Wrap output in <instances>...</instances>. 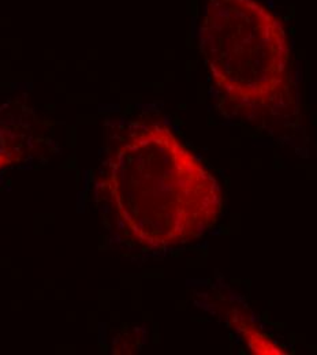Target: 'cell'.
Here are the masks:
<instances>
[{
  "instance_id": "6da1fadb",
  "label": "cell",
  "mask_w": 317,
  "mask_h": 355,
  "mask_svg": "<svg viewBox=\"0 0 317 355\" xmlns=\"http://www.w3.org/2000/svg\"><path fill=\"white\" fill-rule=\"evenodd\" d=\"M98 197L112 230L141 248H169L204 234L221 211L211 173L169 126L132 123L111 142Z\"/></svg>"
},
{
  "instance_id": "7a4b0ae2",
  "label": "cell",
  "mask_w": 317,
  "mask_h": 355,
  "mask_svg": "<svg viewBox=\"0 0 317 355\" xmlns=\"http://www.w3.org/2000/svg\"><path fill=\"white\" fill-rule=\"evenodd\" d=\"M200 48L228 108L248 121L282 118L293 103L283 21L262 0H207Z\"/></svg>"
},
{
  "instance_id": "3957f363",
  "label": "cell",
  "mask_w": 317,
  "mask_h": 355,
  "mask_svg": "<svg viewBox=\"0 0 317 355\" xmlns=\"http://www.w3.org/2000/svg\"><path fill=\"white\" fill-rule=\"evenodd\" d=\"M21 146L22 142L19 134L10 132L7 128L0 125V170L18 159Z\"/></svg>"
}]
</instances>
